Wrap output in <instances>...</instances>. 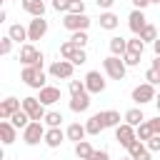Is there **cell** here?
<instances>
[{
	"mask_svg": "<svg viewBox=\"0 0 160 160\" xmlns=\"http://www.w3.org/2000/svg\"><path fill=\"white\" fill-rule=\"evenodd\" d=\"M20 80H22L28 88H32V90H42V88H45V72H42V62L22 68Z\"/></svg>",
	"mask_w": 160,
	"mask_h": 160,
	"instance_id": "obj_1",
	"label": "cell"
},
{
	"mask_svg": "<svg viewBox=\"0 0 160 160\" xmlns=\"http://www.w3.org/2000/svg\"><path fill=\"white\" fill-rule=\"evenodd\" d=\"M102 70L108 72V78H110V80H122V78H125V72H128V65H125V60H122V58L108 55V58L102 60Z\"/></svg>",
	"mask_w": 160,
	"mask_h": 160,
	"instance_id": "obj_2",
	"label": "cell"
},
{
	"mask_svg": "<svg viewBox=\"0 0 160 160\" xmlns=\"http://www.w3.org/2000/svg\"><path fill=\"white\" fill-rule=\"evenodd\" d=\"M45 132H48L45 125L38 122V120H32V122L22 130V142L30 145V148H32V145H40V140H45Z\"/></svg>",
	"mask_w": 160,
	"mask_h": 160,
	"instance_id": "obj_3",
	"label": "cell"
},
{
	"mask_svg": "<svg viewBox=\"0 0 160 160\" xmlns=\"http://www.w3.org/2000/svg\"><path fill=\"white\" fill-rule=\"evenodd\" d=\"M62 28L70 30V32L88 30V28H90V18H88V15H72V12H65V18H62Z\"/></svg>",
	"mask_w": 160,
	"mask_h": 160,
	"instance_id": "obj_4",
	"label": "cell"
},
{
	"mask_svg": "<svg viewBox=\"0 0 160 160\" xmlns=\"http://www.w3.org/2000/svg\"><path fill=\"white\" fill-rule=\"evenodd\" d=\"M155 98H158V92H155V85H150V82H142V85L132 88V102H138V105L155 102Z\"/></svg>",
	"mask_w": 160,
	"mask_h": 160,
	"instance_id": "obj_5",
	"label": "cell"
},
{
	"mask_svg": "<svg viewBox=\"0 0 160 160\" xmlns=\"http://www.w3.org/2000/svg\"><path fill=\"white\" fill-rule=\"evenodd\" d=\"M22 110L30 115V120H38V122H42L45 120V105L38 100V98H22Z\"/></svg>",
	"mask_w": 160,
	"mask_h": 160,
	"instance_id": "obj_6",
	"label": "cell"
},
{
	"mask_svg": "<svg viewBox=\"0 0 160 160\" xmlns=\"http://www.w3.org/2000/svg\"><path fill=\"white\" fill-rule=\"evenodd\" d=\"M115 140H118V142H120V145L128 150V148H130V145L138 140V132H135V128H132V125L120 122V125L115 128Z\"/></svg>",
	"mask_w": 160,
	"mask_h": 160,
	"instance_id": "obj_7",
	"label": "cell"
},
{
	"mask_svg": "<svg viewBox=\"0 0 160 160\" xmlns=\"http://www.w3.org/2000/svg\"><path fill=\"white\" fill-rule=\"evenodd\" d=\"M45 58H42V52L32 45V42H25L22 48H20V62L28 68V65H38V62H42Z\"/></svg>",
	"mask_w": 160,
	"mask_h": 160,
	"instance_id": "obj_8",
	"label": "cell"
},
{
	"mask_svg": "<svg viewBox=\"0 0 160 160\" xmlns=\"http://www.w3.org/2000/svg\"><path fill=\"white\" fill-rule=\"evenodd\" d=\"M72 62L70 60H55L52 65H50V75L52 78H58V80H72Z\"/></svg>",
	"mask_w": 160,
	"mask_h": 160,
	"instance_id": "obj_9",
	"label": "cell"
},
{
	"mask_svg": "<svg viewBox=\"0 0 160 160\" xmlns=\"http://www.w3.org/2000/svg\"><path fill=\"white\" fill-rule=\"evenodd\" d=\"M85 88H88L90 95H100L105 90V78L100 75V70H90L85 75Z\"/></svg>",
	"mask_w": 160,
	"mask_h": 160,
	"instance_id": "obj_10",
	"label": "cell"
},
{
	"mask_svg": "<svg viewBox=\"0 0 160 160\" xmlns=\"http://www.w3.org/2000/svg\"><path fill=\"white\" fill-rule=\"evenodd\" d=\"M48 32V20L45 18H32L28 25V40H42Z\"/></svg>",
	"mask_w": 160,
	"mask_h": 160,
	"instance_id": "obj_11",
	"label": "cell"
},
{
	"mask_svg": "<svg viewBox=\"0 0 160 160\" xmlns=\"http://www.w3.org/2000/svg\"><path fill=\"white\" fill-rule=\"evenodd\" d=\"M18 110H22V100H18V98H5V100L0 102V120H10Z\"/></svg>",
	"mask_w": 160,
	"mask_h": 160,
	"instance_id": "obj_12",
	"label": "cell"
},
{
	"mask_svg": "<svg viewBox=\"0 0 160 160\" xmlns=\"http://www.w3.org/2000/svg\"><path fill=\"white\" fill-rule=\"evenodd\" d=\"M128 25H130V30H132L135 35H140V32H142V28L148 25L145 12H142V10H132V12L128 15Z\"/></svg>",
	"mask_w": 160,
	"mask_h": 160,
	"instance_id": "obj_13",
	"label": "cell"
},
{
	"mask_svg": "<svg viewBox=\"0 0 160 160\" xmlns=\"http://www.w3.org/2000/svg\"><path fill=\"white\" fill-rule=\"evenodd\" d=\"M38 100H40L42 105H55V102L60 100V88H55V85H45V88L40 90Z\"/></svg>",
	"mask_w": 160,
	"mask_h": 160,
	"instance_id": "obj_14",
	"label": "cell"
},
{
	"mask_svg": "<svg viewBox=\"0 0 160 160\" xmlns=\"http://www.w3.org/2000/svg\"><path fill=\"white\" fill-rule=\"evenodd\" d=\"M85 130H88V135H100V132L105 130V118H102V112L90 115L88 122H85Z\"/></svg>",
	"mask_w": 160,
	"mask_h": 160,
	"instance_id": "obj_15",
	"label": "cell"
},
{
	"mask_svg": "<svg viewBox=\"0 0 160 160\" xmlns=\"http://www.w3.org/2000/svg\"><path fill=\"white\" fill-rule=\"evenodd\" d=\"M0 138H2V145H12L18 138V128L10 120H0Z\"/></svg>",
	"mask_w": 160,
	"mask_h": 160,
	"instance_id": "obj_16",
	"label": "cell"
},
{
	"mask_svg": "<svg viewBox=\"0 0 160 160\" xmlns=\"http://www.w3.org/2000/svg\"><path fill=\"white\" fill-rule=\"evenodd\" d=\"M20 5L32 18H42L45 15V0H20Z\"/></svg>",
	"mask_w": 160,
	"mask_h": 160,
	"instance_id": "obj_17",
	"label": "cell"
},
{
	"mask_svg": "<svg viewBox=\"0 0 160 160\" xmlns=\"http://www.w3.org/2000/svg\"><path fill=\"white\" fill-rule=\"evenodd\" d=\"M65 138H68V135H65L60 128H48V132H45V140H42V142H45L48 148H60Z\"/></svg>",
	"mask_w": 160,
	"mask_h": 160,
	"instance_id": "obj_18",
	"label": "cell"
},
{
	"mask_svg": "<svg viewBox=\"0 0 160 160\" xmlns=\"http://www.w3.org/2000/svg\"><path fill=\"white\" fill-rule=\"evenodd\" d=\"M128 155H130L132 160H150V150H148V145H145L142 140H135V142L128 148Z\"/></svg>",
	"mask_w": 160,
	"mask_h": 160,
	"instance_id": "obj_19",
	"label": "cell"
},
{
	"mask_svg": "<svg viewBox=\"0 0 160 160\" xmlns=\"http://www.w3.org/2000/svg\"><path fill=\"white\" fill-rule=\"evenodd\" d=\"M88 108H90V92H80V95L70 98V110L72 112H85Z\"/></svg>",
	"mask_w": 160,
	"mask_h": 160,
	"instance_id": "obj_20",
	"label": "cell"
},
{
	"mask_svg": "<svg viewBox=\"0 0 160 160\" xmlns=\"http://www.w3.org/2000/svg\"><path fill=\"white\" fill-rule=\"evenodd\" d=\"M65 135H68V140H72V142L78 145V142H82V140H85L88 130H85V125H80V122H70V125H68V130H65Z\"/></svg>",
	"mask_w": 160,
	"mask_h": 160,
	"instance_id": "obj_21",
	"label": "cell"
},
{
	"mask_svg": "<svg viewBox=\"0 0 160 160\" xmlns=\"http://www.w3.org/2000/svg\"><path fill=\"white\" fill-rule=\"evenodd\" d=\"M110 55H115V58H122L125 52H128V40L125 38H120V35H115V38H110Z\"/></svg>",
	"mask_w": 160,
	"mask_h": 160,
	"instance_id": "obj_22",
	"label": "cell"
},
{
	"mask_svg": "<svg viewBox=\"0 0 160 160\" xmlns=\"http://www.w3.org/2000/svg\"><path fill=\"white\" fill-rule=\"evenodd\" d=\"M118 25H120V18H118L112 10L100 12V28H102V30H115Z\"/></svg>",
	"mask_w": 160,
	"mask_h": 160,
	"instance_id": "obj_23",
	"label": "cell"
},
{
	"mask_svg": "<svg viewBox=\"0 0 160 160\" xmlns=\"http://www.w3.org/2000/svg\"><path fill=\"white\" fill-rule=\"evenodd\" d=\"M122 120L128 122V125H132V128H138L140 122H145V115H142V110L140 108H130L125 115H122Z\"/></svg>",
	"mask_w": 160,
	"mask_h": 160,
	"instance_id": "obj_24",
	"label": "cell"
},
{
	"mask_svg": "<svg viewBox=\"0 0 160 160\" xmlns=\"http://www.w3.org/2000/svg\"><path fill=\"white\" fill-rule=\"evenodd\" d=\"M8 35H10L15 42H22V40H28V28H22L20 22H15V25L8 28Z\"/></svg>",
	"mask_w": 160,
	"mask_h": 160,
	"instance_id": "obj_25",
	"label": "cell"
},
{
	"mask_svg": "<svg viewBox=\"0 0 160 160\" xmlns=\"http://www.w3.org/2000/svg\"><path fill=\"white\" fill-rule=\"evenodd\" d=\"M10 122H12V125H15L18 130H25V128H28V125H30L32 120H30V115H28L25 110H18V112H15L12 118H10Z\"/></svg>",
	"mask_w": 160,
	"mask_h": 160,
	"instance_id": "obj_26",
	"label": "cell"
},
{
	"mask_svg": "<svg viewBox=\"0 0 160 160\" xmlns=\"http://www.w3.org/2000/svg\"><path fill=\"white\" fill-rule=\"evenodd\" d=\"M95 150H92V145L88 142V140H82V142H78L75 145V155L80 158V160H90V155H92Z\"/></svg>",
	"mask_w": 160,
	"mask_h": 160,
	"instance_id": "obj_27",
	"label": "cell"
},
{
	"mask_svg": "<svg viewBox=\"0 0 160 160\" xmlns=\"http://www.w3.org/2000/svg\"><path fill=\"white\" fill-rule=\"evenodd\" d=\"M138 38H140V40H142V42H155V40H158V28H155V25H150V22H148V25H145V28H142V32H140V35H138Z\"/></svg>",
	"mask_w": 160,
	"mask_h": 160,
	"instance_id": "obj_28",
	"label": "cell"
},
{
	"mask_svg": "<svg viewBox=\"0 0 160 160\" xmlns=\"http://www.w3.org/2000/svg\"><path fill=\"white\" fill-rule=\"evenodd\" d=\"M78 50H82V48H78V45H75L72 40H65V42L60 45V55H62L65 60H72V55H75Z\"/></svg>",
	"mask_w": 160,
	"mask_h": 160,
	"instance_id": "obj_29",
	"label": "cell"
},
{
	"mask_svg": "<svg viewBox=\"0 0 160 160\" xmlns=\"http://www.w3.org/2000/svg\"><path fill=\"white\" fill-rule=\"evenodd\" d=\"M135 132H138V140H142V142H148L155 132H152V128H150V122L145 120V122H140L138 128H135Z\"/></svg>",
	"mask_w": 160,
	"mask_h": 160,
	"instance_id": "obj_30",
	"label": "cell"
},
{
	"mask_svg": "<svg viewBox=\"0 0 160 160\" xmlns=\"http://www.w3.org/2000/svg\"><path fill=\"white\" fill-rule=\"evenodd\" d=\"M102 118H105V128H118L120 125V112L118 110H102Z\"/></svg>",
	"mask_w": 160,
	"mask_h": 160,
	"instance_id": "obj_31",
	"label": "cell"
},
{
	"mask_svg": "<svg viewBox=\"0 0 160 160\" xmlns=\"http://www.w3.org/2000/svg\"><path fill=\"white\" fill-rule=\"evenodd\" d=\"M48 128H60V122H62V115L58 112V110H50L48 115H45V120H42Z\"/></svg>",
	"mask_w": 160,
	"mask_h": 160,
	"instance_id": "obj_32",
	"label": "cell"
},
{
	"mask_svg": "<svg viewBox=\"0 0 160 160\" xmlns=\"http://www.w3.org/2000/svg\"><path fill=\"white\" fill-rule=\"evenodd\" d=\"M70 40L78 45V48H85L88 42H90V38H88V30H80V32H72L70 35Z\"/></svg>",
	"mask_w": 160,
	"mask_h": 160,
	"instance_id": "obj_33",
	"label": "cell"
},
{
	"mask_svg": "<svg viewBox=\"0 0 160 160\" xmlns=\"http://www.w3.org/2000/svg\"><path fill=\"white\" fill-rule=\"evenodd\" d=\"M128 50H130V52H138V55H142V50H145V42H142V40L135 35L132 40H128Z\"/></svg>",
	"mask_w": 160,
	"mask_h": 160,
	"instance_id": "obj_34",
	"label": "cell"
},
{
	"mask_svg": "<svg viewBox=\"0 0 160 160\" xmlns=\"http://www.w3.org/2000/svg\"><path fill=\"white\" fill-rule=\"evenodd\" d=\"M70 98L72 95H80V92H88V88H85V80H70Z\"/></svg>",
	"mask_w": 160,
	"mask_h": 160,
	"instance_id": "obj_35",
	"label": "cell"
},
{
	"mask_svg": "<svg viewBox=\"0 0 160 160\" xmlns=\"http://www.w3.org/2000/svg\"><path fill=\"white\" fill-rule=\"evenodd\" d=\"M12 38L10 35H5V38H0V55H10L12 52Z\"/></svg>",
	"mask_w": 160,
	"mask_h": 160,
	"instance_id": "obj_36",
	"label": "cell"
},
{
	"mask_svg": "<svg viewBox=\"0 0 160 160\" xmlns=\"http://www.w3.org/2000/svg\"><path fill=\"white\" fill-rule=\"evenodd\" d=\"M122 60H125V65H128V68H135V65H140V55H138V52H130V50L122 55Z\"/></svg>",
	"mask_w": 160,
	"mask_h": 160,
	"instance_id": "obj_37",
	"label": "cell"
},
{
	"mask_svg": "<svg viewBox=\"0 0 160 160\" xmlns=\"http://www.w3.org/2000/svg\"><path fill=\"white\" fill-rule=\"evenodd\" d=\"M145 82H150V85H160V72L152 70V68H148V70H145Z\"/></svg>",
	"mask_w": 160,
	"mask_h": 160,
	"instance_id": "obj_38",
	"label": "cell"
},
{
	"mask_svg": "<svg viewBox=\"0 0 160 160\" xmlns=\"http://www.w3.org/2000/svg\"><path fill=\"white\" fill-rule=\"evenodd\" d=\"M70 5H72V0H52V10H58V12H70Z\"/></svg>",
	"mask_w": 160,
	"mask_h": 160,
	"instance_id": "obj_39",
	"label": "cell"
},
{
	"mask_svg": "<svg viewBox=\"0 0 160 160\" xmlns=\"http://www.w3.org/2000/svg\"><path fill=\"white\" fill-rule=\"evenodd\" d=\"M70 12H72V15H85V0H72Z\"/></svg>",
	"mask_w": 160,
	"mask_h": 160,
	"instance_id": "obj_40",
	"label": "cell"
},
{
	"mask_svg": "<svg viewBox=\"0 0 160 160\" xmlns=\"http://www.w3.org/2000/svg\"><path fill=\"white\" fill-rule=\"evenodd\" d=\"M145 145H148V150H150V152H160V135H152Z\"/></svg>",
	"mask_w": 160,
	"mask_h": 160,
	"instance_id": "obj_41",
	"label": "cell"
},
{
	"mask_svg": "<svg viewBox=\"0 0 160 160\" xmlns=\"http://www.w3.org/2000/svg\"><path fill=\"white\" fill-rule=\"evenodd\" d=\"M85 60H88V55H85V50H78V52L72 55V60H70V62H72V65H82Z\"/></svg>",
	"mask_w": 160,
	"mask_h": 160,
	"instance_id": "obj_42",
	"label": "cell"
},
{
	"mask_svg": "<svg viewBox=\"0 0 160 160\" xmlns=\"http://www.w3.org/2000/svg\"><path fill=\"white\" fill-rule=\"evenodd\" d=\"M90 160H110V152H108V150H95V152L90 155Z\"/></svg>",
	"mask_w": 160,
	"mask_h": 160,
	"instance_id": "obj_43",
	"label": "cell"
},
{
	"mask_svg": "<svg viewBox=\"0 0 160 160\" xmlns=\"http://www.w3.org/2000/svg\"><path fill=\"white\" fill-rule=\"evenodd\" d=\"M95 2H98V8H100L102 12H108V10L115 5V0H95Z\"/></svg>",
	"mask_w": 160,
	"mask_h": 160,
	"instance_id": "obj_44",
	"label": "cell"
},
{
	"mask_svg": "<svg viewBox=\"0 0 160 160\" xmlns=\"http://www.w3.org/2000/svg\"><path fill=\"white\" fill-rule=\"evenodd\" d=\"M148 122H150L152 132H155V135H160V115H155V118H152V120H148Z\"/></svg>",
	"mask_w": 160,
	"mask_h": 160,
	"instance_id": "obj_45",
	"label": "cell"
},
{
	"mask_svg": "<svg viewBox=\"0 0 160 160\" xmlns=\"http://www.w3.org/2000/svg\"><path fill=\"white\" fill-rule=\"evenodd\" d=\"M132 5H135V10H145L150 5V0H132Z\"/></svg>",
	"mask_w": 160,
	"mask_h": 160,
	"instance_id": "obj_46",
	"label": "cell"
},
{
	"mask_svg": "<svg viewBox=\"0 0 160 160\" xmlns=\"http://www.w3.org/2000/svg\"><path fill=\"white\" fill-rule=\"evenodd\" d=\"M150 68H152V70H158V72H160V58H158V55H155V60H152V65H150Z\"/></svg>",
	"mask_w": 160,
	"mask_h": 160,
	"instance_id": "obj_47",
	"label": "cell"
},
{
	"mask_svg": "<svg viewBox=\"0 0 160 160\" xmlns=\"http://www.w3.org/2000/svg\"><path fill=\"white\" fill-rule=\"evenodd\" d=\"M152 50H155V55H158V58H160V38H158V40H155V42H152Z\"/></svg>",
	"mask_w": 160,
	"mask_h": 160,
	"instance_id": "obj_48",
	"label": "cell"
},
{
	"mask_svg": "<svg viewBox=\"0 0 160 160\" xmlns=\"http://www.w3.org/2000/svg\"><path fill=\"white\" fill-rule=\"evenodd\" d=\"M155 105H158V115H160V92H158V98H155Z\"/></svg>",
	"mask_w": 160,
	"mask_h": 160,
	"instance_id": "obj_49",
	"label": "cell"
},
{
	"mask_svg": "<svg viewBox=\"0 0 160 160\" xmlns=\"http://www.w3.org/2000/svg\"><path fill=\"white\" fill-rule=\"evenodd\" d=\"M120 160H132V158H130V155H128V158H120Z\"/></svg>",
	"mask_w": 160,
	"mask_h": 160,
	"instance_id": "obj_50",
	"label": "cell"
},
{
	"mask_svg": "<svg viewBox=\"0 0 160 160\" xmlns=\"http://www.w3.org/2000/svg\"><path fill=\"white\" fill-rule=\"evenodd\" d=\"M150 2H160V0H150Z\"/></svg>",
	"mask_w": 160,
	"mask_h": 160,
	"instance_id": "obj_51",
	"label": "cell"
},
{
	"mask_svg": "<svg viewBox=\"0 0 160 160\" xmlns=\"http://www.w3.org/2000/svg\"><path fill=\"white\" fill-rule=\"evenodd\" d=\"M10 2H15V0H10Z\"/></svg>",
	"mask_w": 160,
	"mask_h": 160,
	"instance_id": "obj_52",
	"label": "cell"
},
{
	"mask_svg": "<svg viewBox=\"0 0 160 160\" xmlns=\"http://www.w3.org/2000/svg\"><path fill=\"white\" fill-rule=\"evenodd\" d=\"M158 5H160V2H158Z\"/></svg>",
	"mask_w": 160,
	"mask_h": 160,
	"instance_id": "obj_53",
	"label": "cell"
}]
</instances>
